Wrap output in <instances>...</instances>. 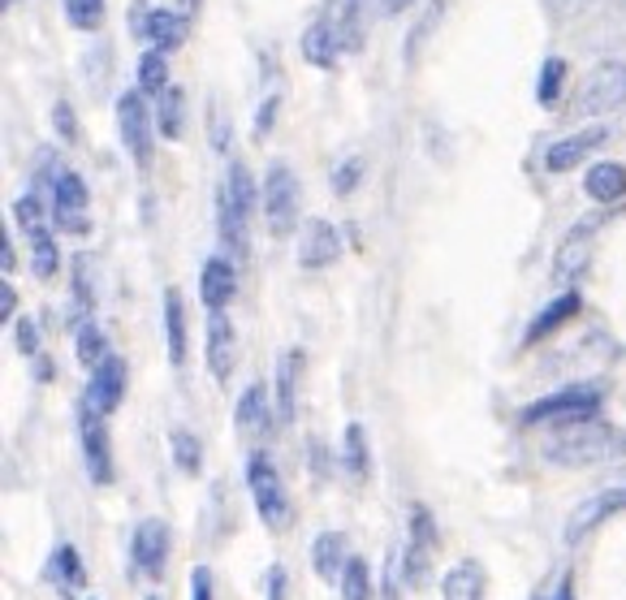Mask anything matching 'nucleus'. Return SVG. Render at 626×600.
Wrapping results in <instances>:
<instances>
[{
  "mask_svg": "<svg viewBox=\"0 0 626 600\" xmlns=\"http://www.w3.org/2000/svg\"><path fill=\"white\" fill-rule=\"evenodd\" d=\"M605 225V217H588V221H579L562 246H557V264H553V281L557 285H566L570 290V281L588 268V255H592V238H597V230Z\"/></svg>",
  "mask_w": 626,
  "mask_h": 600,
  "instance_id": "13",
  "label": "nucleus"
},
{
  "mask_svg": "<svg viewBox=\"0 0 626 600\" xmlns=\"http://www.w3.org/2000/svg\"><path fill=\"white\" fill-rule=\"evenodd\" d=\"M384 600H397V588H393L389 579H384Z\"/></svg>",
  "mask_w": 626,
  "mask_h": 600,
  "instance_id": "52",
  "label": "nucleus"
},
{
  "mask_svg": "<svg viewBox=\"0 0 626 600\" xmlns=\"http://www.w3.org/2000/svg\"><path fill=\"white\" fill-rule=\"evenodd\" d=\"M109 415H100L87 397H78V445L91 483H113V445H109Z\"/></svg>",
  "mask_w": 626,
  "mask_h": 600,
  "instance_id": "8",
  "label": "nucleus"
},
{
  "mask_svg": "<svg viewBox=\"0 0 626 600\" xmlns=\"http://www.w3.org/2000/svg\"><path fill=\"white\" fill-rule=\"evenodd\" d=\"M169 523L164 518H147V523H138V531H134V544H130V553H134V566L147 575V579H160L164 575V566H169Z\"/></svg>",
  "mask_w": 626,
  "mask_h": 600,
  "instance_id": "18",
  "label": "nucleus"
},
{
  "mask_svg": "<svg viewBox=\"0 0 626 600\" xmlns=\"http://www.w3.org/2000/svg\"><path fill=\"white\" fill-rule=\"evenodd\" d=\"M74 355H78V363H83L87 371H96L100 363L113 355V346H109L105 329L96 325V316H87V320H74Z\"/></svg>",
  "mask_w": 626,
  "mask_h": 600,
  "instance_id": "28",
  "label": "nucleus"
},
{
  "mask_svg": "<svg viewBox=\"0 0 626 600\" xmlns=\"http://www.w3.org/2000/svg\"><path fill=\"white\" fill-rule=\"evenodd\" d=\"M588 4H597V0H549V9L562 13V17H575V13H584Z\"/></svg>",
  "mask_w": 626,
  "mask_h": 600,
  "instance_id": "48",
  "label": "nucleus"
},
{
  "mask_svg": "<svg viewBox=\"0 0 626 600\" xmlns=\"http://www.w3.org/2000/svg\"><path fill=\"white\" fill-rule=\"evenodd\" d=\"M623 450L626 441L605 419H584V424L553 428L540 445L544 463H553V467H601V463H614Z\"/></svg>",
  "mask_w": 626,
  "mask_h": 600,
  "instance_id": "1",
  "label": "nucleus"
},
{
  "mask_svg": "<svg viewBox=\"0 0 626 600\" xmlns=\"http://www.w3.org/2000/svg\"><path fill=\"white\" fill-rule=\"evenodd\" d=\"M584 195L601 208H614L626 199V164L618 160H597L588 173H584Z\"/></svg>",
  "mask_w": 626,
  "mask_h": 600,
  "instance_id": "19",
  "label": "nucleus"
},
{
  "mask_svg": "<svg viewBox=\"0 0 626 600\" xmlns=\"http://www.w3.org/2000/svg\"><path fill=\"white\" fill-rule=\"evenodd\" d=\"M605 138H610V130H605L601 121H597V125H584V130H575V134H566V138H557V143H549L544 169H549V173H570V169H579Z\"/></svg>",
  "mask_w": 626,
  "mask_h": 600,
  "instance_id": "14",
  "label": "nucleus"
},
{
  "mask_svg": "<svg viewBox=\"0 0 626 600\" xmlns=\"http://www.w3.org/2000/svg\"><path fill=\"white\" fill-rule=\"evenodd\" d=\"M579 307H584V298H579V290H562L531 325H527V333H523V346H536V342H544L549 333H557L566 320H575L579 316Z\"/></svg>",
  "mask_w": 626,
  "mask_h": 600,
  "instance_id": "20",
  "label": "nucleus"
},
{
  "mask_svg": "<svg viewBox=\"0 0 626 600\" xmlns=\"http://www.w3.org/2000/svg\"><path fill=\"white\" fill-rule=\"evenodd\" d=\"M13 264H17V250H13V238H9V225L0 230V272L9 277L13 272Z\"/></svg>",
  "mask_w": 626,
  "mask_h": 600,
  "instance_id": "47",
  "label": "nucleus"
},
{
  "mask_svg": "<svg viewBox=\"0 0 626 600\" xmlns=\"http://www.w3.org/2000/svg\"><path fill=\"white\" fill-rule=\"evenodd\" d=\"M134 91H143L147 100H160L173 83H169V52H156V48H143L138 65H134Z\"/></svg>",
  "mask_w": 626,
  "mask_h": 600,
  "instance_id": "27",
  "label": "nucleus"
},
{
  "mask_svg": "<svg viewBox=\"0 0 626 600\" xmlns=\"http://www.w3.org/2000/svg\"><path fill=\"white\" fill-rule=\"evenodd\" d=\"M169 454H173V467L186 472V476H199L204 472V441L191 432V428H173L169 432Z\"/></svg>",
  "mask_w": 626,
  "mask_h": 600,
  "instance_id": "31",
  "label": "nucleus"
},
{
  "mask_svg": "<svg viewBox=\"0 0 626 600\" xmlns=\"http://www.w3.org/2000/svg\"><path fill=\"white\" fill-rule=\"evenodd\" d=\"M186 4H195V0H186Z\"/></svg>",
  "mask_w": 626,
  "mask_h": 600,
  "instance_id": "56",
  "label": "nucleus"
},
{
  "mask_svg": "<svg viewBox=\"0 0 626 600\" xmlns=\"http://www.w3.org/2000/svg\"><path fill=\"white\" fill-rule=\"evenodd\" d=\"M208 134H212V147H217V151H225V147H230V118H225V113H221L217 105H212V121H208Z\"/></svg>",
  "mask_w": 626,
  "mask_h": 600,
  "instance_id": "42",
  "label": "nucleus"
},
{
  "mask_svg": "<svg viewBox=\"0 0 626 600\" xmlns=\"http://www.w3.org/2000/svg\"><path fill=\"white\" fill-rule=\"evenodd\" d=\"M52 125H57V134H61L65 143H74V138H78V130H74V109H70L65 100H57V109H52Z\"/></svg>",
  "mask_w": 626,
  "mask_h": 600,
  "instance_id": "41",
  "label": "nucleus"
},
{
  "mask_svg": "<svg viewBox=\"0 0 626 600\" xmlns=\"http://www.w3.org/2000/svg\"><path fill=\"white\" fill-rule=\"evenodd\" d=\"M268 600H285V571L281 566H272V575H268Z\"/></svg>",
  "mask_w": 626,
  "mask_h": 600,
  "instance_id": "49",
  "label": "nucleus"
},
{
  "mask_svg": "<svg viewBox=\"0 0 626 600\" xmlns=\"http://www.w3.org/2000/svg\"><path fill=\"white\" fill-rule=\"evenodd\" d=\"M61 9H65V22H70L74 30H100L105 17H109V4H105V0H61Z\"/></svg>",
  "mask_w": 626,
  "mask_h": 600,
  "instance_id": "36",
  "label": "nucleus"
},
{
  "mask_svg": "<svg viewBox=\"0 0 626 600\" xmlns=\"http://www.w3.org/2000/svg\"><path fill=\"white\" fill-rule=\"evenodd\" d=\"M118 130H122L130 160L138 169H147L151 164V138H156V109H147L143 91H122L118 96Z\"/></svg>",
  "mask_w": 626,
  "mask_h": 600,
  "instance_id": "7",
  "label": "nucleus"
},
{
  "mask_svg": "<svg viewBox=\"0 0 626 600\" xmlns=\"http://www.w3.org/2000/svg\"><path fill=\"white\" fill-rule=\"evenodd\" d=\"M298 52H303V61L316 65V70H337L342 52H351L333 0H329V9H324L316 22H307V30H303V39H298Z\"/></svg>",
  "mask_w": 626,
  "mask_h": 600,
  "instance_id": "9",
  "label": "nucleus"
},
{
  "mask_svg": "<svg viewBox=\"0 0 626 600\" xmlns=\"http://www.w3.org/2000/svg\"><path fill=\"white\" fill-rule=\"evenodd\" d=\"M96 307V290H91V259H74V320H87Z\"/></svg>",
  "mask_w": 626,
  "mask_h": 600,
  "instance_id": "37",
  "label": "nucleus"
},
{
  "mask_svg": "<svg viewBox=\"0 0 626 600\" xmlns=\"http://www.w3.org/2000/svg\"><path fill=\"white\" fill-rule=\"evenodd\" d=\"M247 488H250V505L259 514V523L268 531H281L290 523V497H285V483L277 476V467L268 463L263 450H255L247 458Z\"/></svg>",
  "mask_w": 626,
  "mask_h": 600,
  "instance_id": "4",
  "label": "nucleus"
},
{
  "mask_svg": "<svg viewBox=\"0 0 626 600\" xmlns=\"http://www.w3.org/2000/svg\"><path fill=\"white\" fill-rule=\"evenodd\" d=\"M204 359H208V371L217 384H225L238 367V329L225 311H212L208 316V329H204Z\"/></svg>",
  "mask_w": 626,
  "mask_h": 600,
  "instance_id": "12",
  "label": "nucleus"
},
{
  "mask_svg": "<svg viewBox=\"0 0 626 600\" xmlns=\"http://www.w3.org/2000/svg\"><path fill=\"white\" fill-rule=\"evenodd\" d=\"M57 268H61V246L52 238V230L30 234V272H35L39 281H52Z\"/></svg>",
  "mask_w": 626,
  "mask_h": 600,
  "instance_id": "34",
  "label": "nucleus"
},
{
  "mask_svg": "<svg viewBox=\"0 0 626 600\" xmlns=\"http://www.w3.org/2000/svg\"><path fill=\"white\" fill-rule=\"evenodd\" d=\"M44 575H48L61 592H70V597L87 588V566H83V553H78L74 544H57L52 558H48V566H44Z\"/></svg>",
  "mask_w": 626,
  "mask_h": 600,
  "instance_id": "25",
  "label": "nucleus"
},
{
  "mask_svg": "<svg viewBox=\"0 0 626 600\" xmlns=\"http://www.w3.org/2000/svg\"><path fill=\"white\" fill-rule=\"evenodd\" d=\"M337 259H342V234H337V225L324 221V217L307 221L303 234H298V264H303L307 272H320V268H333Z\"/></svg>",
  "mask_w": 626,
  "mask_h": 600,
  "instance_id": "15",
  "label": "nucleus"
},
{
  "mask_svg": "<svg viewBox=\"0 0 626 600\" xmlns=\"http://www.w3.org/2000/svg\"><path fill=\"white\" fill-rule=\"evenodd\" d=\"M191 329H186V298H182V290H164V346H169V363L173 367H182L186 355H191Z\"/></svg>",
  "mask_w": 626,
  "mask_h": 600,
  "instance_id": "21",
  "label": "nucleus"
},
{
  "mask_svg": "<svg viewBox=\"0 0 626 600\" xmlns=\"http://www.w3.org/2000/svg\"><path fill=\"white\" fill-rule=\"evenodd\" d=\"M87 208H91V191H87V182H83V173H74V169H65L61 177H57V186H52V195H48V212H52V225L61 230V234H87L91 230V217H87Z\"/></svg>",
  "mask_w": 626,
  "mask_h": 600,
  "instance_id": "6",
  "label": "nucleus"
},
{
  "mask_svg": "<svg viewBox=\"0 0 626 600\" xmlns=\"http://www.w3.org/2000/svg\"><path fill=\"white\" fill-rule=\"evenodd\" d=\"M191 600H217V592H212V571H208V566H195V575H191Z\"/></svg>",
  "mask_w": 626,
  "mask_h": 600,
  "instance_id": "43",
  "label": "nucleus"
},
{
  "mask_svg": "<svg viewBox=\"0 0 626 600\" xmlns=\"http://www.w3.org/2000/svg\"><path fill=\"white\" fill-rule=\"evenodd\" d=\"M441 600H484V566L480 562H458L441 579Z\"/></svg>",
  "mask_w": 626,
  "mask_h": 600,
  "instance_id": "29",
  "label": "nucleus"
},
{
  "mask_svg": "<svg viewBox=\"0 0 626 600\" xmlns=\"http://www.w3.org/2000/svg\"><path fill=\"white\" fill-rule=\"evenodd\" d=\"M359 182H364V156H346L333 169V195H351Z\"/></svg>",
  "mask_w": 626,
  "mask_h": 600,
  "instance_id": "39",
  "label": "nucleus"
},
{
  "mask_svg": "<svg viewBox=\"0 0 626 600\" xmlns=\"http://www.w3.org/2000/svg\"><path fill=\"white\" fill-rule=\"evenodd\" d=\"M342 467H346L355 480H368V472H372V450H368V428H364V424H346Z\"/></svg>",
  "mask_w": 626,
  "mask_h": 600,
  "instance_id": "30",
  "label": "nucleus"
},
{
  "mask_svg": "<svg viewBox=\"0 0 626 600\" xmlns=\"http://www.w3.org/2000/svg\"><path fill=\"white\" fill-rule=\"evenodd\" d=\"M410 4H415V0H380L384 13H402V9H410Z\"/></svg>",
  "mask_w": 626,
  "mask_h": 600,
  "instance_id": "50",
  "label": "nucleus"
},
{
  "mask_svg": "<svg viewBox=\"0 0 626 600\" xmlns=\"http://www.w3.org/2000/svg\"><path fill=\"white\" fill-rule=\"evenodd\" d=\"M13 221H17V230L30 238V234H39V230H48L44 225V199L30 191V195H22L17 204H13Z\"/></svg>",
  "mask_w": 626,
  "mask_h": 600,
  "instance_id": "38",
  "label": "nucleus"
},
{
  "mask_svg": "<svg viewBox=\"0 0 626 600\" xmlns=\"http://www.w3.org/2000/svg\"><path fill=\"white\" fill-rule=\"evenodd\" d=\"M566 61L562 57H549L544 65H540V78H536V105L540 109H553V105H562V87H566Z\"/></svg>",
  "mask_w": 626,
  "mask_h": 600,
  "instance_id": "33",
  "label": "nucleus"
},
{
  "mask_svg": "<svg viewBox=\"0 0 626 600\" xmlns=\"http://www.w3.org/2000/svg\"><path fill=\"white\" fill-rule=\"evenodd\" d=\"M234 424H238L243 432H255V437L272 432V402H268V389H263V384L243 389V397H238V406H234Z\"/></svg>",
  "mask_w": 626,
  "mask_h": 600,
  "instance_id": "26",
  "label": "nucleus"
},
{
  "mask_svg": "<svg viewBox=\"0 0 626 600\" xmlns=\"http://www.w3.org/2000/svg\"><path fill=\"white\" fill-rule=\"evenodd\" d=\"M186 35H191V22H186L182 13H173V9H151L143 44L156 48V52H177V48L186 44Z\"/></svg>",
  "mask_w": 626,
  "mask_h": 600,
  "instance_id": "23",
  "label": "nucleus"
},
{
  "mask_svg": "<svg viewBox=\"0 0 626 600\" xmlns=\"http://www.w3.org/2000/svg\"><path fill=\"white\" fill-rule=\"evenodd\" d=\"M147 4H151V0H130V30H134V39L147 35V17H151Z\"/></svg>",
  "mask_w": 626,
  "mask_h": 600,
  "instance_id": "44",
  "label": "nucleus"
},
{
  "mask_svg": "<svg viewBox=\"0 0 626 600\" xmlns=\"http://www.w3.org/2000/svg\"><path fill=\"white\" fill-rule=\"evenodd\" d=\"M182 125H186V96H182V87H169L156 100V134L160 138H182Z\"/></svg>",
  "mask_w": 626,
  "mask_h": 600,
  "instance_id": "32",
  "label": "nucleus"
},
{
  "mask_svg": "<svg viewBox=\"0 0 626 600\" xmlns=\"http://www.w3.org/2000/svg\"><path fill=\"white\" fill-rule=\"evenodd\" d=\"M13 4H22V0H0V9H13Z\"/></svg>",
  "mask_w": 626,
  "mask_h": 600,
  "instance_id": "53",
  "label": "nucleus"
},
{
  "mask_svg": "<svg viewBox=\"0 0 626 600\" xmlns=\"http://www.w3.org/2000/svg\"><path fill=\"white\" fill-rule=\"evenodd\" d=\"M298 376H303V351L290 346V351L277 359V384H272V393H277V415H281L285 424L298 415Z\"/></svg>",
  "mask_w": 626,
  "mask_h": 600,
  "instance_id": "22",
  "label": "nucleus"
},
{
  "mask_svg": "<svg viewBox=\"0 0 626 600\" xmlns=\"http://www.w3.org/2000/svg\"><path fill=\"white\" fill-rule=\"evenodd\" d=\"M406 523H410V536H406V549H402V579L410 588H419L428 579V566H432V553H437V518H432L428 505H410Z\"/></svg>",
  "mask_w": 626,
  "mask_h": 600,
  "instance_id": "10",
  "label": "nucleus"
},
{
  "mask_svg": "<svg viewBox=\"0 0 626 600\" xmlns=\"http://www.w3.org/2000/svg\"><path fill=\"white\" fill-rule=\"evenodd\" d=\"M601 402H605V389L584 380V384H566L540 402H531L523 411V424L527 428H566V424H584V419H597L601 415Z\"/></svg>",
  "mask_w": 626,
  "mask_h": 600,
  "instance_id": "2",
  "label": "nucleus"
},
{
  "mask_svg": "<svg viewBox=\"0 0 626 600\" xmlns=\"http://www.w3.org/2000/svg\"><path fill=\"white\" fill-rule=\"evenodd\" d=\"M337 592H342V600H372V566H368L359 553L346 562Z\"/></svg>",
  "mask_w": 626,
  "mask_h": 600,
  "instance_id": "35",
  "label": "nucleus"
},
{
  "mask_svg": "<svg viewBox=\"0 0 626 600\" xmlns=\"http://www.w3.org/2000/svg\"><path fill=\"white\" fill-rule=\"evenodd\" d=\"M277 109H281V96H268V100L259 105V113H255V134H268V130H272Z\"/></svg>",
  "mask_w": 626,
  "mask_h": 600,
  "instance_id": "45",
  "label": "nucleus"
},
{
  "mask_svg": "<svg viewBox=\"0 0 626 600\" xmlns=\"http://www.w3.org/2000/svg\"><path fill=\"white\" fill-rule=\"evenodd\" d=\"M13 342H17V351L26 355V359H39V325L30 320V316H22V320H13Z\"/></svg>",
  "mask_w": 626,
  "mask_h": 600,
  "instance_id": "40",
  "label": "nucleus"
},
{
  "mask_svg": "<svg viewBox=\"0 0 626 600\" xmlns=\"http://www.w3.org/2000/svg\"><path fill=\"white\" fill-rule=\"evenodd\" d=\"M549 600H570V584L562 579V588H557V592H553V597H549Z\"/></svg>",
  "mask_w": 626,
  "mask_h": 600,
  "instance_id": "51",
  "label": "nucleus"
},
{
  "mask_svg": "<svg viewBox=\"0 0 626 600\" xmlns=\"http://www.w3.org/2000/svg\"><path fill=\"white\" fill-rule=\"evenodd\" d=\"M147 600H160V597H147Z\"/></svg>",
  "mask_w": 626,
  "mask_h": 600,
  "instance_id": "55",
  "label": "nucleus"
},
{
  "mask_svg": "<svg viewBox=\"0 0 626 600\" xmlns=\"http://www.w3.org/2000/svg\"><path fill=\"white\" fill-rule=\"evenodd\" d=\"M125 384H130V367H125L122 355H109V359L100 363L91 376H87V389H83V397L100 411V415H113L118 406L125 402Z\"/></svg>",
  "mask_w": 626,
  "mask_h": 600,
  "instance_id": "16",
  "label": "nucleus"
},
{
  "mask_svg": "<svg viewBox=\"0 0 626 600\" xmlns=\"http://www.w3.org/2000/svg\"><path fill=\"white\" fill-rule=\"evenodd\" d=\"M618 4H623V9H626V0H618Z\"/></svg>",
  "mask_w": 626,
  "mask_h": 600,
  "instance_id": "54",
  "label": "nucleus"
},
{
  "mask_svg": "<svg viewBox=\"0 0 626 600\" xmlns=\"http://www.w3.org/2000/svg\"><path fill=\"white\" fill-rule=\"evenodd\" d=\"M298 212H303V186L294 177L290 164H272L263 173V221H268V234H290L298 225Z\"/></svg>",
  "mask_w": 626,
  "mask_h": 600,
  "instance_id": "5",
  "label": "nucleus"
},
{
  "mask_svg": "<svg viewBox=\"0 0 626 600\" xmlns=\"http://www.w3.org/2000/svg\"><path fill=\"white\" fill-rule=\"evenodd\" d=\"M623 510H626V476H618V480H610L605 488H597V492L566 518V540L579 544L588 531H597L605 518H614V514H623Z\"/></svg>",
  "mask_w": 626,
  "mask_h": 600,
  "instance_id": "11",
  "label": "nucleus"
},
{
  "mask_svg": "<svg viewBox=\"0 0 626 600\" xmlns=\"http://www.w3.org/2000/svg\"><path fill=\"white\" fill-rule=\"evenodd\" d=\"M13 311H17V290H13L9 277H4V281H0V325H9Z\"/></svg>",
  "mask_w": 626,
  "mask_h": 600,
  "instance_id": "46",
  "label": "nucleus"
},
{
  "mask_svg": "<svg viewBox=\"0 0 626 600\" xmlns=\"http://www.w3.org/2000/svg\"><path fill=\"white\" fill-rule=\"evenodd\" d=\"M234 294H238V264H234L230 255L204 259V268H199V298H204L208 316H212V311H225V307L234 303Z\"/></svg>",
  "mask_w": 626,
  "mask_h": 600,
  "instance_id": "17",
  "label": "nucleus"
},
{
  "mask_svg": "<svg viewBox=\"0 0 626 600\" xmlns=\"http://www.w3.org/2000/svg\"><path fill=\"white\" fill-rule=\"evenodd\" d=\"M626 105V61H601L584 74V83L570 96V118L575 121H597L605 113H618Z\"/></svg>",
  "mask_w": 626,
  "mask_h": 600,
  "instance_id": "3",
  "label": "nucleus"
},
{
  "mask_svg": "<svg viewBox=\"0 0 626 600\" xmlns=\"http://www.w3.org/2000/svg\"><path fill=\"white\" fill-rule=\"evenodd\" d=\"M346 562H351V553H346V544H342V536H337V531H320V536L311 540V571H316V579H324V584H342Z\"/></svg>",
  "mask_w": 626,
  "mask_h": 600,
  "instance_id": "24",
  "label": "nucleus"
}]
</instances>
